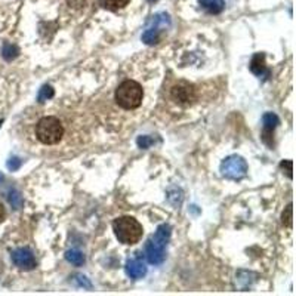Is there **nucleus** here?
Instances as JSON below:
<instances>
[{"mask_svg":"<svg viewBox=\"0 0 296 296\" xmlns=\"http://www.w3.org/2000/svg\"><path fill=\"white\" fill-rule=\"evenodd\" d=\"M262 123H263V141H265L267 138H270V136L273 135L274 129L280 125L279 115L274 114V113H267V114H263Z\"/></svg>","mask_w":296,"mask_h":296,"instance_id":"10","label":"nucleus"},{"mask_svg":"<svg viewBox=\"0 0 296 296\" xmlns=\"http://www.w3.org/2000/svg\"><path fill=\"white\" fill-rule=\"evenodd\" d=\"M113 230H114L117 240L128 246L136 245L141 240L142 232H144L142 225L132 216H120L114 219Z\"/></svg>","mask_w":296,"mask_h":296,"instance_id":"2","label":"nucleus"},{"mask_svg":"<svg viewBox=\"0 0 296 296\" xmlns=\"http://www.w3.org/2000/svg\"><path fill=\"white\" fill-rule=\"evenodd\" d=\"M131 0H102V6L108 11H119L126 8Z\"/></svg>","mask_w":296,"mask_h":296,"instance_id":"16","label":"nucleus"},{"mask_svg":"<svg viewBox=\"0 0 296 296\" xmlns=\"http://www.w3.org/2000/svg\"><path fill=\"white\" fill-rule=\"evenodd\" d=\"M292 219H293V209H292V204H289V206L284 209L283 215H281V221H283L284 225L292 227Z\"/></svg>","mask_w":296,"mask_h":296,"instance_id":"19","label":"nucleus"},{"mask_svg":"<svg viewBox=\"0 0 296 296\" xmlns=\"http://www.w3.org/2000/svg\"><path fill=\"white\" fill-rule=\"evenodd\" d=\"M198 3L211 14H221L225 8V0H198Z\"/></svg>","mask_w":296,"mask_h":296,"instance_id":"11","label":"nucleus"},{"mask_svg":"<svg viewBox=\"0 0 296 296\" xmlns=\"http://www.w3.org/2000/svg\"><path fill=\"white\" fill-rule=\"evenodd\" d=\"M19 50L15 45H11V43H5L3 45V49H2V56L6 60V61H12L14 58H17Z\"/></svg>","mask_w":296,"mask_h":296,"instance_id":"17","label":"nucleus"},{"mask_svg":"<svg viewBox=\"0 0 296 296\" xmlns=\"http://www.w3.org/2000/svg\"><path fill=\"white\" fill-rule=\"evenodd\" d=\"M125 270H126V274L133 280L142 279L147 274V267L144 265V262L139 258L128 259L126 265H125Z\"/></svg>","mask_w":296,"mask_h":296,"instance_id":"8","label":"nucleus"},{"mask_svg":"<svg viewBox=\"0 0 296 296\" xmlns=\"http://www.w3.org/2000/svg\"><path fill=\"white\" fill-rule=\"evenodd\" d=\"M53 87L50 84H45L40 91H39V95H37V101L39 102H46L48 99H50L53 97Z\"/></svg>","mask_w":296,"mask_h":296,"instance_id":"18","label":"nucleus"},{"mask_svg":"<svg viewBox=\"0 0 296 296\" xmlns=\"http://www.w3.org/2000/svg\"><path fill=\"white\" fill-rule=\"evenodd\" d=\"M21 165H22V160H21V159H18V157H11L9 162H8V169L17 170V169H19V166Z\"/></svg>","mask_w":296,"mask_h":296,"instance_id":"21","label":"nucleus"},{"mask_svg":"<svg viewBox=\"0 0 296 296\" xmlns=\"http://www.w3.org/2000/svg\"><path fill=\"white\" fill-rule=\"evenodd\" d=\"M170 25V18L167 14L162 12V14H157L156 17H153L148 22V27H156V28H166Z\"/></svg>","mask_w":296,"mask_h":296,"instance_id":"13","label":"nucleus"},{"mask_svg":"<svg viewBox=\"0 0 296 296\" xmlns=\"http://www.w3.org/2000/svg\"><path fill=\"white\" fill-rule=\"evenodd\" d=\"M66 259L73 265H76V267H80L84 263V255L77 249H71L66 253Z\"/></svg>","mask_w":296,"mask_h":296,"instance_id":"14","label":"nucleus"},{"mask_svg":"<svg viewBox=\"0 0 296 296\" xmlns=\"http://www.w3.org/2000/svg\"><path fill=\"white\" fill-rule=\"evenodd\" d=\"M8 200H9L11 206H12L15 211L21 209V208L24 206V198H22L21 193H19L18 190H11V191L8 193Z\"/></svg>","mask_w":296,"mask_h":296,"instance_id":"15","label":"nucleus"},{"mask_svg":"<svg viewBox=\"0 0 296 296\" xmlns=\"http://www.w3.org/2000/svg\"><path fill=\"white\" fill-rule=\"evenodd\" d=\"M221 175L232 180V181H239V180H243L247 173V163L246 160L237 154L227 157L222 163H221Z\"/></svg>","mask_w":296,"mask_h":296,"instance_id":"5","label":"nucleus"},{"mask_svg":"<svg viewBox=\"0 0 296 296\" xmlns=\"http://www.w3.org/2000/svg\"><path fill=\"white\" fill-rule=\"evenodd\" d=\"M36 136L42 144L55 145L64 136V126L56 117H43L36 125Z\"/></svg>","mask_w":296,"mask_h":296,"instance_id":"3","label":"nucleus"},{"mask_svg":"<svg viewBox=\"0 0 296 296\" xmlns=\"http://www.w3.org/2000/svg\"><path fill=\"white\" fill-rule=\"evenodd\" d=\"M142 98H144L142 86L133 80L123 82L115 91V102L125 110H133L139 107Z\"/></svg>","mask_w":296,"mask_h":296,"instance_id":"4","label":"nucleus"},{"mask_svg":"<svg viewBox=\"0 0 296 296\" xmlns=\"http://www.w3.org/2000/svg\"><path fill=\"white\" fill-rule=\"evenodd\" d=\"M141 39H142L144 43H147L150 46H153V45H157V43L162 40V34H160V30H159V28H156V27H148L147 30L144 32Z\"/></svg>","mask_w":296,"mask_h":296,"instance_id":"12","label":"nucleus"},{"mask_svg":"<svg viewBox=\"0 0 296 296\" xmlns=\"http://www.w3.org/2000/svg\"><path fill=\"white\" fill-rule=\"evenodd\" d=\"M76 281L79 283V286H83L86 289H91L92 287V284L89 283V280L86 279L84 276H76Z\"/></svg>","mask_w":296,"mask_h":296,"instance_id":"22","label":"nucleus"},{"mask_svg":"<svg viewBox=\"0 0 296 296\" xmlns=\"http://www.w3.org/2000/svg\"><path fill=\"white\" fill-rule=\"evenodd\" d=\"M136 144H138V147L139 148H144V150H147L150 148L153 144H154V139L151 138V136H139L138 139H136Z\"/></svg>","mask_w":296,"mask_h":296,"instance_id":"20","label":"nucleus"},{"mask_svg":"<svg viewBox=\"0 0 296 296\" xmlns=\"http://www.w3.org/2000/svg\"><path fill=\"white\" fill-rule=\"evenodd\" d=\"M11 259L12 262L15 263V267H18L19 270H24V271H30L36 268V258H34L33 252L27 247H19L15 249L11 255Z\"/></svg>","mask_w":296,"mask_h":296,"instance_id":"7","label":"nucleus"},{"mask_svg":"<svg viewBox=\"0 0 296 296\" xmlns=\"http://www.w3.org/2000/svg\"><path fill=\"white\" fill-rule=\"evenodd\" d=\"M3 180H5V176H3V175H2V173H0V184H2V182H3Z\"/></svg>","mask_w":296,"mask_h":296,"instance_id":"25","label":"nucleus"},{"mask_svg":"<svg viewBox=\"0 0 296 296\" xmlns=\"http://www.w3.org/2000/svg\"><path fill=\"white\" fill-rule=\"evenodd\" d=\"M284 165H286V167H287V176H289V178H292V162H290V160L283 162L281 166H284Z\"/></svg>","mask_w":296,"mask_h":296,"instance_id":"23","label":"nucleus"},{"mask_svg":"<svg viewBox=\"0 0 296 296\" xmlns=\"http://www.w3.org/2000/svg\"><path fill=\"white\" fill-rule=\"evenodd\" d=\"M5 216H6V212H5V208H3V204L0 203V224L5 221Z\"/></svg>","mask_w":296,"mask_h":296,"instance_id":"24","label":"nucleus"},{"mask_svg":"<svg viewBox=\"0 0 296 296\" xmlns=\"http://www.w3.org/2000/svg\"><path fill=\"white\" fill-rule=\"evenodd\" d=\"M172 235V227L169 224H162L154 235H151L145 245V256L151 265H160L166 258V245Z\"/></svg>","mask_w":296,"mask_h":296,"instance_id":"1","label":"nucleus"},{"mask_svg":"<svg viewBox=\"0 0 296 296\" xmlns=\"http://www.w3.org/2000/svg\"><path fill=\"white\" fill-rule=\"evenodd\" d=\"M170 97L180 105L187 107V105H191V104L196 102L197 91H196L194 84H191V83L180 82L170 89Z\"/></svg>","mask_w":296,"mask_h":296,"instance_id":"6","label":"nucleus"},{"mask_svg":"<svg viewBox=\"0 0 296 296\" xmlns=\"http://www.w3.org/2000/svg\"><path fill=\"white\" fill-rule=\"evenodd\" d=\"M250 71L258 76V77H263L268 76V70H267V64H265V55L263 53H255V56L250 61Z\"/></svg>","mask_w":296,"mask_h":296,"instance_id":"9","label":"nucleus"},{"mask_svg":"<svg viewBox=\"0 0 296 296\" xmlns=\"http://www.w3.org/2000/svg\"><path fill=\"white\" fill-rule=\"evenodd\" d=\"M148 2H150V3H156L157 0H148Z\"/></svg>","mask_w":296,"mask_h":296,"instance_id":"26","label":"nucleus"}]
</instances>
